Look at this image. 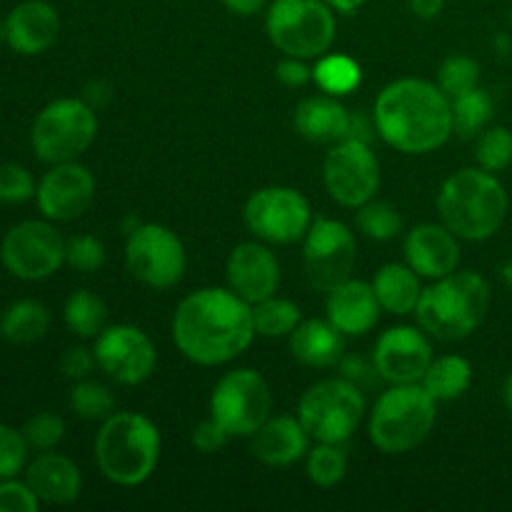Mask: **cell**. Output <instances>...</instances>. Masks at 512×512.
Here are the masks:
<instances>
[{"label":"cell","mask_w":512,"mask_h":512,"mask_svg":"<svg viewBox=\"0 0 512 512\" xmlns=\"http://www.w3.org/2000/svg\"><path fill=\"white\" fill-rule=\"evenodd\" d=\"M253 305L230 288L185 295L173 315V343L190 363L215 368L243 355L255 340Z\"/></svg>","instance_id":"6da1fadb"},{"label":"cell","mask_w":512,"mask_h":512,"mask_svg":"<svg viewBox=\"0 0 512 512\" xmlns=\"http://www.w3.org/2000/svg\"><path fill=\"white\" fill-rule=\"evenodd\" d=\"M375 130L390 148L425 155L443 148L453 135V108L440 85L400 78L385 85L375 100Z\"/></svg>","instance_id":"7a4b0ae2"},{"label":"cell","mask_w":512,"mask_h":512,"mask_svg":"<svg viewBox=\"0 0 512 512\" xmlns=\"http://www.w3.org/2000/svg\"><path fill=\"white\" fill-rule=\"evenodd\" d=\"M510 200L505 185L483 168H463L450 175L438 193V213L460 240H488L503 228Z\"/></svg>","instance_id":"3957f363"},{"label":"cell","mask_w":512,"mask_h":512,"mask_svg":"<svg viewBox=\"0 0 512 512\" xmlns=\"http://www.w3.org/2000/svg\"><path fill=\"white\" fill-rule=\"evenodd\" d=\"M98 470L120 488H138L160 463V430L148 415L113 413L95 435Z\"/></svg>","instance_id":"277c9868"},{"label":"cell","mask_w":512,"mask_h":512,"mask_svg":"<svg viewBox=\"0 0 512 512\" xmlns=\"http://www.w3.org/2000/svg\"><path fill=\"white\" fill-rule=\"evenodd\" d=\"M490 283L480 273L463 270L435 280L418 300V325L438 340H463L480 328L490 310Z\"/></svg>","instance_id":"5b68a950"},{"label":"cell","mask_w":512,"mask_h":512,"mask_svg":"<svg viewBox=\"0 0 512 512\" xmlns=\"http://www.w3.org/2000/svg\"><path fill=\"white\" fill-rule=\"evenodd\" d=\"M438 420V400L420 383L390 385L370 410V443L385 455H403L428 440Z\"/></svg>","instance_id":"8992f818"},{"label":"cell","mask_w":512,"mask_h":512,"mask_svg":"<svg viewBox=\"0 0 512 512\" xmlns=\"http://www.w3.org/2000/svg\"><path fill=\"white\" fill-rule=\"evenodd\" d=\"M265 30L283 55L320 58L335 40V10L325 0H273Z\"/></svg>","instance_id":"52a82bcc"},{"label":"cell","mask_w":512,"mask_h":512,"mask_svg":"<svg viewBox=\"0 0 512 512\" xmlns=\"http://www.w3.org/2000/svg\"><path fill=\"white\" fill-rule=\"evenodd\" d=\"M98 115L83 98H58L45 105L30 128V145L48 165L70 163L93 145Z\"/></svg>","instance_id":"ba28073f"},{"label":"cell","mask_w":512,"mask_h":512,"mask_svg":"<svg viewBox=\"0 0 512 512\" xmlns=\"http://www.w3.org/2000/svg\"><path fill=\"white\" fill-rule=\"evenodd\" d=\"M363 418V390L345 378H328L310 385L298 403V420L318 443L343 445L358 433Z\"/></svg>","instance_id":"9c48e42d"},{"label":"cell","mask_w":512,"mask_h":512,"mask_svg":"<svg viewBox=\"0 0 512 512\" xmlns=\"http://www.w3.org/2000/svg\"><path fill=\"white\" fill-rule=\"evenodd\" d=\"M273 395L258 370L238 368L225 373L210 395V418L218 420L230 438H253L270 418Z\"/></svg>","instance_id":"30bf717a"},{"label":"cell","mask_w":512,"mask_h":512,"mask_svg":"<svg viewBox=\"0 0 512 512\" xmlns=\"http://www.w3.org/2000/svg\"><path fill=\"white\" fill-rule=\"evenodd\" d=\"M243 220L258 240L273 245H293L305 240L313 213L300 190L285 185H268L255 190L243 208Z\"/></svg>","instance_id":"8fae6325"},{"label":"cell","mask_w":512,"mask_h":512,"mask_svg":"<svg viewBox=\"0 0 512 512\" xmlns=\"http://www.w3.org/2000/svg\"><path fill=\"white\" fill-rule=\"evenodd\" d=\"M125 263L138 283L168 290L183 280L188 258L183 240L173 230L158 223H140L133 233H128Z\"/></svg>","instance_id":"7c38bea8"},{"label":"cell","mask_w":512,"mask_h":512,"mask_svg":"<svg viewBox=\"0 0 512 512\" xmlns=\"http://www.w3.org/2000/svg\"><path fill=\"white\" fill-rule=\"evenodd\" d=\"M358 263V243L353 230L333 218H318L310 225L303 243V265L310 285L330 293L353 278Z\"/></svg>","instance_id":"4fadbf2b"},{"label":"cell","mask_w":512,"mask_h":512,"mask_svg":"<svg viewBox=\"0 0 512 512\" xmlns=\"http://www.w3.org/2000/svg\"><path fill=\"white\" fill-rule=\"evenodd\" d=\"M0 263L20 280H45L65 263V240L45 220H25L5 233Z\"/></svg>","instance_id":"5bb4252c"},{"label":"cell","mask_w":512,"mask_h":512,"mask_svg":"<svg viewBox=\"0 0 512 512\" xmlns=\"http://www.w3.org/2000/svg\"><path fill=\"white\" fill-rule=\"evenodd\" d=\"M323 180L335 203L360 208L373 200L380 188L378 155L363 140H340L325 155Z\"/></svg>","instance_id":"9a60e30c"},{"label":"cell","mask_w":512,"mask_h":512,"mask_svg":"<svg viewBox=\"0 0 512 512\" xmlns=\"http://www.w3.org/2000/svg\"><path fill=\"white\" fill-rule=\"evenodd\" d=\"M95 360L120 385H140L155 373L158 353L148 335L135 325H110L95 338Z\"/></svg>","instance_id":"2e32d148"},{"label":"cell","mask_w":512,"mask_h":512,"mask_svg":"<svg viewBox=\"0 0 512 512\" xmlns=\"http://www.w3.org/2000/svg\"><path fill=\"white\" fill-rule=\"evenodd\" d=\"M373 363L378 375L390 385H413L420 383L425 370L433 363V345L423 328H398L385 330L378 338L373 350Z\"/></svg>","instance_id":"e0dca14e"},{"label":"cell","mask_w":512,"mask_h":512,"mask_svg":"<svg viewBox=\"0 0 512 512\" xmlns=\"http://www.w3.org/2000/svg\"><path fill=\"white\" fill-rule=\"evenodd\" d=\"M95 178L85 165L58 163L43 175L35 190L38 210L55 223H70L93 205Z\"/></svg>","instance_id":"ac0fdd59"},{"label":"cell","mask_w":512,"mask_h":512,"mask_svg":"<svg viewBox=\"0 0 512 512\" xmlns=\"http://www.w3.org/2000/svg\"><path fill=\"white\" fill-rule=\"evenodd\" d=\"M225 275L230 290L255 305L278 293L280 263L273 250L265 248L263 243H240L230 253Z\"/></svg>","instance_id":"d6986e66"},{"label":"cell","mask_w":512,"mask_h":512,"mask_svg":"<svg viewBox=\"0 0 512 512\" xmlns=\"http://www.w3.org/2000/svg\"><path fill=\"white\" fill-rule=\"evenodd\" d=\"M443 223H423L405 238V260L420 278L438 280L455 273L460 265V243Z\"/></svg>","instance_id":"ffe728a7"},{"label":"cell","mask_w":512,"mask_h":512,"mask_svg":"<svg viewBox=\"0 0 512 512\" xmlns=\"http://www.w3.org/2000/svg\"><path fill=\"white\" fill-rule=\"evenodd\" d=\"M328 320L345 335V338H360L368 335L378 325L380 303L375 295L373 283L365 280H345L338 288L328 293Z\"/></svg>","instance_id":"44dd1931"},{"label":"cell","mask_w":512,"mask_h":512,"mask_svg":"<svg viewBox=\"0 0 512 512\" xmlns=\"http://www.w3.org/2000/svg\"><path fill=\"white\" fill-rule=\"evenodd\" d=\"M8 45L20 55H40L58 40L60 18L45 0L18 3L5 18Z\"/></svg>","instance_id":"7402d4cb"},{"label":"cell","mask_w":512,"mask_h":512,"mask_svg":"<svg viewBox=\"0 0 512 512\" xmlns=\"http://www.w3.org/2000/svg\"><path fill=\"white\" fill-rule=\"evenodd\" d=\"M310 450V435L298 415H270L258 433H253V453L260 463L270 468H285L298 463Z\"/></svg>","instance_id":"603a6c76"},{"label":"cell","mask_w":512,"mask_h":512,"mask_svg":"<svg viewBox=\"0 0 512 512\" xmlns=\"http://www.w3.org/2000/svg\"><path fill=\"white\" fill-rule=\"evenodd\" d=\"M350 123H353V113L335 95L328 93L300 100L293 115L298 135L310 143L335 145L340 140H348Z\"/></svg>","instance_id":"cb8c5ba5"},{"label":"cell","mask_w":512,"mask_h":512,"mask_svg":"<svg viewBox=\"0 0 512 512\" xmlns=\"http://www.w3.org/2000/svg\"><path fill=\"white\" fill-rule=\"evenodd\" d=\"M25 480H28L33 493L40 498V503L50 505L75 503L80 488H83L78 465L70 458H65V455L53 453V450H45L28 465Z\"/></svg>","instance_id":"d4e9b609"},{"label":"cell","mask_w":512,"mask_h":512,"mask_svg":"<svg viewBox=\"0 0 512 512\" xmlns=\"http://www.w3.org/2000/svg\"><path fill=\"white\" fill-rule=\"evenodd\" d=\"M290 353L308 368H333L345 355V335L328 318L300 320L290 333Z\"/></svg>","instance_id":"484cf974"},{"label":"cell","mask_w":512,"mask_h":512,"mask_svg":"<svg viewBox=\"0 0 512 512\" xmlns=\"http://www.w3.org/2000/svg\"><path fill=\"white\" fill-rule=\"evenodd\" d=\"M373 290L378 295V303L390 315H410L418 308V300L423 295L420 275L410 265L388 263L375 273Z\"/></svg>","instance_id":"4316f807"},{"label":"cell","mask_w":512,"mask_h":512,"mask_svg":"<svg viewBox=\"0 0 512 512\" xmlns=\"http://www.w3.org/2000/svg\"><path fill=\"white\" fill-rule=\"evenodd\" d=\"M420 385L438 403H453L463 398L473 385V365L463 355H440V358H433Z\"/></svg>","instance_id":"83f0119b"},{"label":"cell","mask_w":512,"mask_h":512,"mask_svg":"<svg viewBox=\"0 0 512 512\" xmlns=\"http://www.w3.org/2000/svg\"><path fill=\"white\" fill-rule=\"evenodd\" d=\"M50 328V313L38 300H18L0 315V338L15 345L38 343Z\"/></svg>","instance_id":"f1b7e54d"},{"label":"cell","mask_w":512,"mask_h":512,"mask_svg":"<svg viewBox=\"0 0 512 512\" xmlns=\"http://www.w3.org/2000/svg\"><path fill=\"white\" fill-rule=\"evenodd\" d=\"M450 108H453V135L470 140L478 138L488 128L490 120H493L495 105L488 90H483L478 85L475 90H468V93L450 100Z\"/></svg>","instance_id":"f546056e"},{"label":"cell","mask_w":512,"mask_h":512,"mask_svg":"<svg viewBox=\"0 0 512 512\" xmlns=\"http://www.w3.org/2000/svg\"><path fill=\"white\" fill-rule=\"evenodd\" d=\"M313 80L323 93L343 98V95L353 93L363 80L360 65L355 63L350 55L343 53H325L318 58V65L313 68Z\"/></svg>","instance_id":"4dcf8cb0"},{"label":"cell","mask_w":512,"mask_h":512,"mask_svg":"<svg viewBox=\"0 0 512 512\" xmlns=\"http://www.w3.org/2000/svg\"><path fill=\"white\" fill-rule=\"evenodd\" d=\"M65 325L78 338H98L108 320V308L90 290H78L65 303Z\"/></svg>","instance_id":"1f68e13d"},{"label":"cell","mask_w":512,"mask_h":512,"mask_svg":"<svg viewBox=\"0 0 512 512\" xmlns=\"http://www.w3.org/2000/svg\"><path fill=\"white\" fill-rule=\"evenodd\" d=\"M303 320L298 305L293 300L278 298V295H270V298L260 300L253 305V323L255 333L263 335V338H283L290 335Z\"/></svg>","instance_id":"d6a6232c"},{"label":"cell","mask_w":512,"mask_h":512,"mask_svg":"<svg viewBox=\"0 0 512 512\" xmlns=\"http://www.w3.org/2000/svg\"><path fill=\"white\" fill-rule=\"evenodd\" d=\"M310 483L318 488H335L343 483L348 473V455L335 443H318L313 450H308V465H305Z\"/></svg>","instance_id":"836d02e7"},{"label":"cell","mask_w":512,"mask_h":512,"mask_svg":"<svg viewBox=\"0 0 512 512\" xmlns=\"http://www.w3.org/2000/svg\"><path fill=\"white\" fill-rule=\"evenodd\" d=\"M355 223L363 235H368L370 240H393L395 235L403 228V218H400L398 208L385 200H368L360 208H355Z\"/></svg>","instance_id":"e575fe53"},{"label":"cell","mask_w":512,"mask_h":512,"mask_svg":"<svg viewBox=\"0 0 512 512\" xmlns=\"http://www.w3.org/2000/svg\"><path fill=\"white\" fill-rule=\"evenodd\" d=\"M70 408L83 420H108L115 413V395L95 380H75L70 390Z\"/></svg>","instance_id":"d590c367"},{"label":"cell","mask_w":512,"mask_h":512,"mask_svg":"<svg viewBox=\"0 0 512 512\" xmlns=\"http://www.w3.org/2000/svg\"><path fill=\"white\" fill-rule=\"evenodd\" d=\"M475 160H478V168L488 170V173H503L505 168H510L512 130L503 128V125L485 128L475 143Z\"/></svg>","instance_id":"8d00e7d4"},{"label":"cell","mask_w":512,"mask_h":512,"mask_svg":"<svg viewBox=\"0 0 512 512\" xmlns=\"http://www.w3.org/2000/svg\"><path fill=\"white\" fill-rule=\"evenodd\" d=\"M438 85L450 100L480 85V63L470 55H450L438 73Z\"/></svg>","instance_id":"74e56055"},{"label":"cell","mask_w":512,"mask_h":512,"mask_svg":"<svg viewBox=\"0 0 512 512\" xmlns=\"http://www.w3.org/2000/svg\"><path fill=\"white\" fill-rule=\"evenodd\" d=\"M65 263L78 273H98L105 265V245L95 235H75L65 243Z\"/></svg>","instance_id":"f35d334b"},{"label":"cell","mask_w":512,"mask_h":512,"mask_svg":"<svg viewBox=\"0 0 512 512\" xmlns=\"http://www.w3.org/2000/svg\"><path fill=\"white\" fill-rule=\"evenodd\" d=\"M63 435H65V423L63 418L55 413H38L23 425L25 443H28L30 450H38V453L53 450L55 445L63 440Z\"/></svg>","instance_id":"ab89813d"},{"label":"cell","mask_w":512,"mask_h":512,"mask_svg":"<svg viewBox=\"0 0 512 512\" xmlns=\"http://www.w3.org/2000/svg\"><path fill=\"white\" fill-rule=\"evenodd\" d=\"M28 450L23 430L0 423V480H10L23 473L28 465Z\"/></svg>","instance_id":"60d3db41"},{"label":"cell","mask_w":512,"mask_h":512,"mask_svg":"<svg viewBox=\"0 0 512 512\" xmlns=\"http://www.w3.org/2000/svg\"><path fill=\"white\" fill-rule=\"evenodd\" d=\"M35 180L23 165L3 163L0 165V203L20 205L35 195Z\"/></svg>","instance_id":"b9f144b4"},{"label":"cell","mask_w":512,"mask_h":512,"mask_svg":"<svg viewBox=\"0 0 512 512\" xmlns=\"http://www.w3.org/2000/svg\"><path fill=\"white\" fill-rule=\"evenodd\" d=\"M40 498L33 488L20 480H0V512H38Z\"/></svg>","instance_id":"7bdbcfd3"},{"label":"cell","mask_w":512,"mask_h":512,"mask_svg":"<svg viewBox=\"0 0 512 512\" xmlns=\"http://www.w3.org/2000/svg\"><path fill=\"white\" fill-rule=\"evenodd\" d=\"M228 440H230L228 430H225L223 425L213 418L198 423L193 428V433H190V443H193V448L200 450V453H205V455L218 453L220 448H225V443H228Z\"/></svg>","instance_id":"ee69618b"},{"label":"cell","mask_w":512,"mask_h":512,"mask_svg":"<svg viewBox=\"0 0 512 512\" xmlns=\"http://www.w3.org/2000/svg\"><path fill=\"white\" fill-rule=\"evenodd\" d=\"M58 365H60V373H63L65 378L85 380L90 373H93L98 360H95L93 350L83 348V345H73V348H68L63 355H60Z\"/></svg>","instance_id":"f6af8a7d"},{"label":"cell","mask_w":512,"mask_h":512,"mask_svg":"<svg viewBox=\"0 0 512 512\" xmlns=\"http://www.w3.org/2000/svg\"><path fill=\"white\" fill-rule=\"evenodd\" d=\"M275 75L283 85L288 88H303L310 78H313V70L305 65L303 58H293V55H285L278 65H275Z\"/></svg>","instance_id":"bcb514c9"},{"label":"cell","mask_w":512,"mask_h":512,"mask_svg":"<svg viewBox=\"0 0 512 512\" xmlns=\"http://www.w3.org/2000/svg\"><path fill=\"white\" fill-rule=\"evenodd\" d=\"M405 3H408L410 13L423 20L438 18L445 8V0H405Z\"/></svg>","instance_id":"7dc6e473"},{"label":"cell","mask_w":512,"mask_h":512,"mask_svg":"<svg viewBox=\"0 0 512 512\" xmlns=\"http://www.w3.org/2000/svg\"><path fill=\"white\" fill-rule=\"evenodd\" d=\"M83 100L88 105H93V108H103L110 100V85L103 83V80H93V83H88V88H85Z\"/></svg>","instance_id":"c3c4849f"},{"label":"cell","mask_w":512,"mask_h":512,"mask_svg":"<svg viewBox=\"0 0 512 512\" xmlns=\"http://www.w3.org/2000/svg\"><path fill=\"white\" fill-rule=\"evenodd\" d=\"M225 8L233 15H240V18H250V15L260 13L265 5V0H223Z\"/></svg>","instance_id":"681fc988"},{"label":"cell","mask_w":512,"mask_h":512,"mask_svg":"<svg viewBox=\"0 0 512 512\" xmlns=\"http://www.w3.org/2000/svg\"><path fill=\"white\" fill-rule=\"evenodd\" d=\"M335 13H343V15H353L355 10H360L365 5V0H325Z\"/></svg>","instance_id":"f907efd6"},{"label":"cell","mask_w":512,"mask_h":512,"mask_svg":"<svg viewBox=\"0 0 512 512\" xmlns=\"http://www.w3.org/2000/svg\"><path fill=\"white\" fill-rule=\"evenodd\" d=\"M495 50H498L500 55H503V58H508V55L512 53V38L510 35H498V38H495Z\"/></svg>","instance_id":"816d5d0a"},{"label":"cell","mask_w":512,"mask_h":512,"mask_svg":"<svg viewBox=\"0 0 512 512\" xmlns=\"http://www.w3.org/2000/svg\"><path fill=\"white\" fill-rule=\"evenodd\" d=\"M503 403H505V408H508L510 413H512V373L508 375V378H505V385H503Z\"/></svg>","instance_id":"f5cc1de1"},{"label":"cell","mask_w":512,"mask_h":512,"mask_svg":"<svg viewBox=\"0 0 512 512\" xmlns=\"http://www.w3.org/2000/svg\"><path fill=\"white\" fill-rule=\"evenodd\" d=\"M500 278H503L505 288H508L510 293H512V258L503 265V268H500Z\"/></svg>","instance_id":"db71d44e"},{"label":"cell","mask_w":512,"mask_h":512,"mask_svg":"<svg viewBox=\"0 0 512 512\" xmlns=\"http://www.w3.org/2000/svg\"><path fill=\"white\" fill-rule=\"evenodd\" d=\"M3 43H8V30H5V20L0 23V45H3Z\"/></svg>","instance_id":"11a10c76"},{"label":"cell","mask_w":512,"mask_h":512,"mask_svg":"<svg viewBox=\"0 0 512 512\" xmlns=\"http://www.w3.org/2000/svg\"><path fill=\"white\" fill-rule=\"evenodd\" d=\"M510 25H512V5H510Z\"/></svg>","instance_id":"9f6ffc18"}]
</instances>
